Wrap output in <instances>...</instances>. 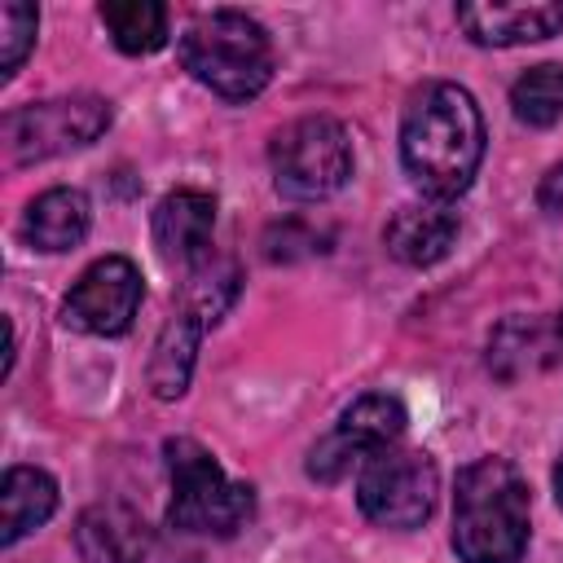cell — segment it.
Returning <instances> with one entry per match:
<instances>
[{"label":"cell","mask_w":563,"mask_h":563,"mask_svg":"<svg viewBox=\"0 0 563 563\" xmlns=\"http://www.w3.org/2000/svg\"><path fill=\"white\" fill-rule=\"evenodd\" d=\"M400 163L427 198H457L484 163V114L462 84H422L400 119Z\"/></svg>","instance_id":"obj_1"},{"label":"cell","mask_w":563,"mask_h":563,"mask_svg":"<svg viewBox=\"0 0 563 563\" xmlns=\"http://www.w3.org/2000/svg\"><path fill=\"white\" fill-rule=\"evenodd\" d=\"M453 550L462 563H519L528 550V479L488 453L457 471Z\"/></svg>","instance_id":"obj_2"},{"label":"cell","mask_w":563,"mask_h":563,"mask_svg":"<svg viewBox=\"0 0 563 563\" xmlns=\"http://www.w3.org/2000/svg\"><path fill=\"white\" fill-rule=\"evenodd\" d=\"M180 66L224 101H251L273 79V40L242 9L198 13L180 31Z\"/></svg>","instance_id":"obj_3"},{"label":"cell","mask_w":563,"mask_h":563,"mask_svg":"<svg viewBox=\"0 0 563 563\" xmlns=\"http://www.w3.org/2000/svg\"><path fill=\"white\" fill-rule=\"evenodd\" d=\"M163 462L172 475L167 523L176 532L198 537H233L255 515V488L224 475V466L189 435H172L163 444Z\"/></svg>","instance_id":"obj_4"},{"label":"cell","mask_w":563,"mask_h":563,"mask_svg":"<svg viewBox=\"0 0 563 563\" xmlns=\"http://www.w3.org/2000/svg\"><path fill=\"white\" fill-rule=\"evenodd\" d=\"M233 295H238V268L207 260V264H198L189 273L185 295L172 308V317H167V325H163V334L154 343V356H150V387H154L158 400L185 396L198 343L220 321V312L233 303Z\"/></svg>","instance_id":"obj_5"},{"label":"cell","mask_w":563,"mask_h":563,"mask_svg":"<svg viewBox=\"0 0 563 563\" xmlns=\"http://www.w3.org/2000/svg\"><path fill=\"white\" fill-rule=\"evenodd\" d=\"M268 163H273V185L282 198L321 202L339 194L352 176V136L330 114H303L273 136Z\"/></svg>","instance_id":"obj_6"},{"label":"cell","mask_w":563,"mask_h":563,"mask_svg":"<svg viewBox=\"0 0 563 563\" xmlns=\"http://www.w3.org/2000/svg\"><path fill=\"white\" fill-rule=\"evenodd\" d=\"M435 493H440V471H435L431 453L405 449V444H387V449L369 453L356 475L361 515L369 523L396 528V532L422 528L435 510Z\"/></svg>","instance_id":"obj_7"},{"label":"cell","mask_w":563,"mask_h":563,"mask_svg":"<svg viewBox=\"0 0 563 563\" xmlns=\"http://www.w3.org/2000/svg\"><path fill=\"white\" fill-rule=\"evenodd\" d=\"M110 119H114L110 101L92 97V92L18 106L4 114V158H9V167H26V163H44V158L84 150L110 128Z\"/></svg>","instance_id":"obj_8"},{"label":"cell","mask_w":563,"mask_h":563,"mask_svg":"<svg viewBox=\"0 0 563 563\" xmlns=\"http://www.w3.org/2000/svg\"><path fill=\"white\" fill-rule=\"evenodd\" d=\"M405 422H409V413H405V405H400L396 396H387V391H365V396H356V400L339 413L334 431L312 444V453H308V475L321 479V484L343 479V475L352 471V462H365L369 453H378V449H387V444H400Z\"/></svg>","instance_id":"obj_9"},{"label":"cell","mask_w":563,"mask_h":563,"mask_svg":"<svg viewBox=\"0 0 563 563\" xmlns=\"http://www.w3.org/2000/svg\"><path fill=\"white\" fill-rule=\"evenodd\" d=\"M141 268L128 255H101L62 299V321L79 334H123L141 308Z\"/></svg>","instance_id":"obj_10"},{"label":"cell","mask_w":563,"mask_h":563,"mask_svg":"<svg viewBox=\"0 0 563 563\" xmlns=\"http://www.w3.org/2000/svg\"><path fill=\"white\" fill-rule=\"evenodd\" d=\"M211 229H216V198L207 189H172L154 207V246L167 264L198 268L207 264L211 251Z\"/></svg>","instance_id":"obj_11"},{"label":"cell","mask_w":563,"mask_h":563,"mask_svg":"<svg viewBox=\"0 0 563 563\" xmlns=\"http://www.w3.org/2000/svg\"><path fill=\"white\" fill-rule=\"evenodd\" d=\"M457 229H462V220L449 202L422 198V202H405L391 211V220L383 229V246L391 260H400L409 268H427L453 251Z\"/></svg>","instance_id":"obj_12"},{"label":"cell","mask_w":563,"mask_h":563,"mask_svg":"<svg viewBox=\"0 0 563 563\" xmlns=\"http://www.w3.org/2000/svg\"><path fill=\"white\" fill-rule=\"evenodd\" d=\"M457 26L484 48L550 40L563 31V0L537 4H457Z\"/></svg>","instance_id":"obj_13"},{"label":"cell","mask_w":563,"mask_h":563,"mask_svg":"<svg viewBox=\"0 0 563 563\" xmlns=\"http://www.w3.org/2000/svg\"><path fill=\"white\" fill-rule=\"evenodd\" d=\"M150 545L145 519L123 501H97L75 523V550L84 563H145Z\"/></svg>","instance_id":"obj_14"},{"label":"cell","mask_w":563,"mask_h":563,"mask_svg":"<svg viewBox=\"0 0 563 563\" xmlns=\"http://www.w3.org/2000/svg\"><path fill=\"white\" fill-rule=\"evenodd\" d=\"M88 224H92V207H88V198L79 194V189H66V185H57V189H44L31 207H26V216H22V238L35 246V251H70V246H79L84 238H88Z\"/></svg>","instance_id":"obj_15"},{"label":"cell","mask_w":563,"mask_h":563,"mask_svg":"<svg viewBox=\"0 0 563 563\" xmlns=\"http://www.w3.org/2000/svg\"><path fill=\"white\" fill-rule=\"evenodd\" d=\"M57 510V479L40 466H9L0 484V541L18 545Z\"/></svg>","instance_id":"obj_16"},{"label":"cell","mask_w":563,"mask_h":563,"mask_svg":"<svg viewBox=\"0 0 563 563\" xmlns=\"http://www.w3.org/2000/svg\"><path fill=\"white\" fill-rule=\"evenodd\" d=\"M97 13L106 22L110 40L132 57L167 44V9L158 0H106Z\"/></svg>","instance_id":"obj_17"},{"label":"cell","mask_w":563,"mask_h":563,"mask_svg":"<svg viewBox=\"0 0 563 563\" xmlns=\"http://www.w3.org/2000/svg\"><path fill=\"white\" fill-rule=\"evenodd\" d=\"M510 110L519 123L528 128H550L563 119V66L559 62H541L532 70H523L510 88Z\"/></svg>","instance_id":"obj_18"},{"label":"cell","mask_w":563,"mask_h":563,"mask_svg":"<svg viewBox=\"0 0 563 563\" xmlns=\"http://www.w3.org/2000/svg\"><path fill=\"white\" fill-rule=\"evenodd\" d=\"M35 4H22V0H4L0 4V75L13 79L18 66L26 62L31 44H35Z\"/></svg>","instance_id":"obj_19"},{"label":"cell","mask_w":563,"mask_h":563,"mask_svg":"<svg viewBox=\"0 0 563 563\" xmlns=\"http://www.w3.org/2000/svg\"><path fill=\"white\" fill-rule=\"evenodd\" d=\"M537 207L545 216H563V163H554L537 185Z\"/></svg>","instance_id":"obj_20"},{"label":"cell","mask_w":563,"mask_h":563,"mask_svg":"<svg viewBox=\"0 0 563 563\" xmlns=\"http://www.w3.org/2000/svg\"><path fill=\"white\" fill-rule=\"evenodd\" d=\"M554 497H559V506H563V453H559V462H554Z\"/></svg>","instance_id":"obj_21"},{"label":"cell","mask_w":563,"mask_h":563,"mask_svg":"<svg viewBox=\"0 0 563 563\" xmlns=\"http://www.w3.org/2000/svg\"><path fill=\"white\" fill-rule=\"evenodd\" d=\"M554 343H559V352H563V312H559V321H554Z\"/></svg>","instance_id":"obj_22"}]
</instances>
